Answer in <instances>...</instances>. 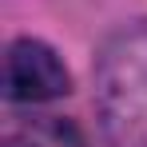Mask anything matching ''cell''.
<instances>
[{
	"mask_svg": "<svg viewBox=\"0 0 147 147\" xmlns=\"http://www.w3.org/2000/svg\"><path fill=\"white\" fill-rule=\"evenodd\" d=\"M72 76L44 40H12L4 56V96L12 103H48L68 96Z\"/></svg>",
	"mask_w": 147,
	"mask_h": 147,
	"instance_id": "obj_2",
	"label": "cell"
},
{
	"mask_svg": "<svg viewBox=\"0 0 147 147\" xmlns=\"http://www.w3.org/2000/svg\"><path fill=\"white\" fill-rule=\"evenodd\" d=\"M96 111L111 147H147V20L119 28L99 48Z\"/></svg>",
	"mask_w": 147,
	"mask_h": 147,
	"instance_id": "obj_1",
	"label": "cell"
},
{
	"mask_svg": "<svg viewBox=\"0 0 147 147\" xmlns=\"http://www.w3.org/2000/svg\"><path fill=\"white\" fill-rule=\"evenodd\" d=\"M4 147H88L80 127L60 115H36V119H16L4 131Z\"/></svg>",
	"mask_w": 147,
	"mask_h": 147,
	"instance_id": "obj_3",
	"label": "cell"
}]
</instances>
